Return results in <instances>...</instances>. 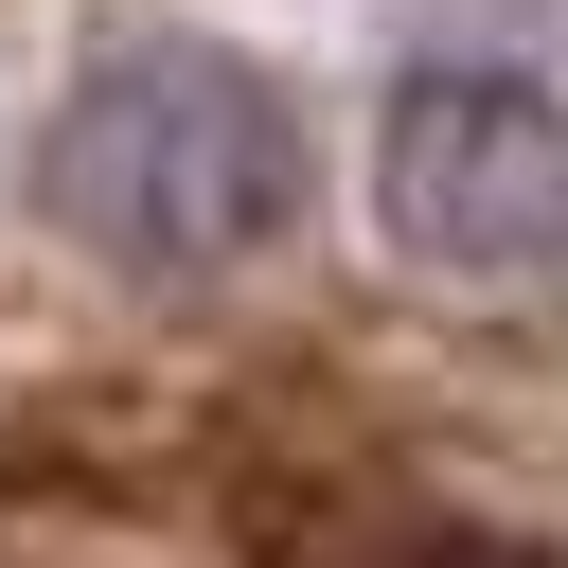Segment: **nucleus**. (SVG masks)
I'll list each match as a JSON object with an SVG mask.
<instances>
[{
	"mask_svg": "<svg viewBox=\"0 0 568 568\" xmlns=\"http://www.w3.org/2000/svg\"><path fill=\"white\" fill-rule=\"evenodd\" d=\"M36 213L142 284H195V266H248L284 213H302V124L248 53L213 36H124L53 89L36 124Z\"/></svg>",
	"mask_w": 568,
	"mask_h": 568,
	"instance_id": "f257e3e1",
	"label": "nucleus"
},
{
	"mask_svg": "<svg viewBox=\"0 0 568 568\" xmlns=\"http://www.w3.org/2000/svg\"><path fill=\"white\" fill-rule=\"evenodd\" d=\"M373 213L462 284L568 266V106L515 71H408L373 124Z\"/></svg>",
	"mask_w": 568,
	"mask_h": 568,
	"instance_id": "f03ea898",
	"label": "nucleus"
}]
</instances>
